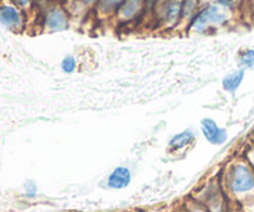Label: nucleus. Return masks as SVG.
<instances>
[{
  "mask_svg": "<svg viewBox=\"0 0 254 212\" xmlns=\"http://www.w3.org/2000/svg\"><path fill=\"white\" fill-rule=\"evenodd\" d=\"M221 184L227 198L237 205L254 200V170L245 158L236 159L226 168Z\"/></svg>",
  "mask_w": 254,
  "mask_h": 212,
  "instance_id": "1",
  "label": "nucleus"
},
{
  "mask_svg": "<svg viewBox=\"0 0 254 212\" xmlns=\"http://www.w3.org/2000/svg\"><path fill=\"white\" fill-rule=\"evenodd\" d=\"M228 15L226 9L215 4H206L200 7L195 16L190 20L186 30L195 34H205L227 24Z\"/></svg>",
  "mask_w": 254,
  "mask_h": 212,
  "instance_id": "2",
  "label": "nucleus"
},
{
  "mask_svg": "<svg viewBox=\"0 0 254 212\" xmlns=\"http://www.w3.org/2000/svg\"><path fill=\"white\" fill-rule=\"evenodd\" d=\"M41 24L44 30L49 32L64 31L69 26L68 11L64 9V5L57 2L47 5L42 14Z\"/></svg>",
  "mask_w": 254,
  "mask_h": 212,
  "instance_id": "3",
  "label": "nucleus"
},
{
  "mask_svg": "<svg viewBox=\"0 0 254 212\" xmlns=\"http://www.w3.org/2000/svg\"><path fill=\"white\" fill-rule=\"evenodd\" d=\"M0 22L12 31H20L24 29L26 17L22 9L9 2L0 5Z\"/></svg>",
  "mask_w": 254,
  "mask_h": 212,
  "instance_id": "4",
  "label": "nucleus"
},
{
  "mask_svg": "<svg viewBox=\"0 0 254 212\" xmlns=\"http://www.w3.org/2000/svg\"><path fill=\"white\" fill-rule=\"evenodd\" d=\"M201 133L206 141L212 145H222L227 141L228 133L225 128L218 126L217 122L212 118H203L200 123Z\"/></svg>",
  "mask_w": 254,
  "mask_h": 212,
  "instance_id": "5",
  "label": "nucleus"
},
{
  "mask_svg": "<svg viewBox=\"0 0 254 212\" xmlns=\"http://www.w3.org/2000/svg\"><path fill=\"white\" fill-rule=\"evenodd\" d=\"M145 2L146 0H124L117 17L123 22L136 20L145 14Z\"/></svg>",
  "mask_w": 254,
  "mask_h": 212,
  "instance_id": "6",
  "label": "nucleus"
},
{
  "mask_svg": "<svg viewBox=\"0 0 254 212\" xmlns=\"http://www.w3.org/2000/svg\"><path fill=\"white\" fill-rule=\"evenodd\" d=\"M131 171L128 166H117L107 178V186L112 190H124L131 184Z\"/></svg>",
  "mask_w": 254,
  "mask_h": 212,
  "instance_id": "7",
  "label": "nucleus"
},
{
  "mask_svg": "<svg viewBox=\"0 0 254 212\" xmlns=\"http://www.w3.org/2000/svg\"><path fill=\"white\" fill-rule=\"evenodd\" d=\"M195 139V133H193L191 129H185V131L175 134V136L170 139V141H169L168 144L169 149H170L171 151H180L184 150V149H188L192 145Z\"/></svg>",
  "mask_w": 254,
  "mask_h": 212,
  "instance_id": "8",
  "label": "nucleus"
},
{
  "mask_svg": "<svg viewBox=\"0 0 254 212\" xmlns=\"http://www.w3.org/2000/svg\"><path fill=\"white\" fill-rule=\"evenodd\" d=\"M245 74H246L245 69L236 70V71L228 73L227 76L223 77L222 88L225 89L227 93H231V94L236 93L237 89L241 87V84H242L243 79H245Z\"/></svg>",
  "mask_w": 254,
  "mask_h": 212,
  "instance_id": "9",
  "label": "nucleus"
},
{
  "mask_svg": "<svg viewBox=\"0 0 254 212\" xmlns=\"http://www.w3.org/2000/svg\"><path fill=\"white\" fill-rule=\"evenodd\" d=\"M124 0H98L96 4L97 14L102 17L117 16Z\"/></svg>",
  "mask_w": 254,
  "mask_h": 212,
  "instance_id": "10",
  "label": "nucleus"
},
{
  "mask_svg": "<svg viewBox=\"0 0 254 212\" xmlns=\"http://www.w3.org/2000/svg\"><path fill=\"white\" fill-rule=\"evenodd\" d=\"M200 9V0H184L183 4V16H181V21H186L195 16L196 12Z\"/></svg>",
  "mask_w": 254,
  "mask_h": 212,
  "instance_id": "11",
  "label": "nucleus"
},
{
  "mask_svg": "<svg viewBox=\"0 0 254 212\" xmlns=\"http://www.w3.org/2000/svg\"><path fill=\"white\" fill-rule=\"evenodd\" d=\"M238 62H240L241 69H251L254 66V50L247 49L242 51L238 56Z\"/></svg>",
  "mask_w": 254,
  "mask_h": 212,
  "instance_id": "12",
  "label": "nucleus"
},
{
  "mask_svg": "<svg viewBox=\"0 0 254 212\" xmlns=\"http://www.w3.org/2000/svg\"><path fill=\"white\" fill-rule=\"evenodd\" d=\"M61 70L64 73H73L77 70V60L73 55H66L61 61Z\"/></svg>",
  "mask_w": 254,
  "mask_h": 212,
  "instance_id": "13",
  "label": "nucleus"
},
{
  "mask_svg": "<svg viewBox=\"0 0 254 212\" xmlns=\"http://www.w3.org/2000/svg\"><path fill=\"white\" fill-rule=\"evenodd\" d=\"M185 206L189 210V212H210V210H208L206 206H203L202 204L197 203V201H195L193 199H190L189 201H186Z\"/></svg>",
  "mask_w": 254,
  "mask_h": 212,
  "instance_id": "14",
  "label": "nucleus"
},
{
  "mask_svg": "<svg viewBox=\"0 0 254 212\" xmlns=\"http://www.w3.org/2000/svg\"><path fill=\"white\" fill-rule=\"evenodd\" d=\"M211 4L218 5L226 10H233L237 6V0H210Z\"/></svg>",
  "mask_w": 254,
  "mask_h": 212,
  "instance_id": "15",
  "label": "nucleus"
},
{
  "mask_svg": "<svg viewBox=\"0 0 254 212\" xmlns=\"http://www.w3.org/2000/svg\"><path fill=\"white\" fill-rule=\"evenodd\" d=\"M24 191H25V195H26L27 198H30V199L35 198V196L37 195L36 184H35L34 181H31V180L26 181V183H25V185H24Z\"/></svg>",
  "mask_w": 254,
  "mask_h": 212,
  "instance_id": "16",
  "label": "nucleus"
},
{
  "mask_svg": "<svg viewBox=\"0 0 254 212\" xmlns=\"http://www.w3.org/2000/svg\"><path fill=\"white\" fill-rule=\"evenodd\" d=\"M10 1H11L12 4L16 5V6H19L20 9L27 10V9H31L35 0H10Z\"/></svg>",
  "mask_w": 254,
  "mask_h": 212,
  "instance_id": "17",
  "label": "nucleus"
},
{
  "mask_svg": "<svg viewBox=\"0 0 254 212\" xmlns=\"http://www.w3.org/2000/svg\"><path fill=\"white\" fill-rule=\"evenodd\" d=\"M246 160L248 161V163L251 164V166L253 168L254 170V145L251 146L250 149L247 150V153H246Z\"/></svg>",
  "mask_w": 254,
  "mask_h": 212,
  "instance_id": "18",
  "label": "nucleus"
},
{
  "mask_svg": "<svg viewBox=\"0 0 254 212\" xmlns=\"http://www.w3.org/2000/svg\"><path fill=\"white\" fill-rule=\"evenodd\" d=\"M173 212H189V210L186 209L185 205H183V206H180V208L175 209V210H174Z\"/></svg>",
  "mask_w": 254,
  "mask_h": 212,
  "instance_id": "19",
  "label": "nucleus"
},
{
  "mask_svg": "<svg viewBox=\"0 0 254 212\" xmlns=\"http://www.w3.org/2000/svg\"><path fill=\"white\" fill-rule=\"evenodd\" d=\"M237 1H242V0H237Z\"/></svg>",
  "mask_w": 254,
  "mask_h": 212,
  "instance_id": "20",
  "label": "nucleus"
}]
</instances>
